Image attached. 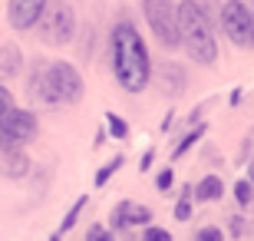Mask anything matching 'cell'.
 <instances>
[{
	"label": "cell",
	"instance_id": "6da1fadb",
	"mask_svg": "<svg viewBox=\"0 0 254 241\" xmlns=\"http://www.w3.org/2000/svg\"><path fill=\"white\" fill-rule=\"evenodd\" d=\"M109 56H113V76L126 93H142L152 80V60L142 33L132 20H119L109 37Z\"/></svg>",
	"mask_w": 254,
	"mask_h": 241
},
{
	"label": "cell",
	"instance_id": "7a4b0ae2",
	"mask_svg": "<svg viewBox=\"0 0 254 241\" xmlns=\"http://www.w3.org/2000/svg\"><path fill=\"white\" fill-rule=\"evenodd\" d=\"M175 23H179V47H185L189 60L201 66H211L218 60V43L211 33V23L205 17V7L198 0L175 3Z\"/></svg>",
	"mask_w": 254,
	"mask_h": 241
},
{
	"label": "cell",
	"instance_id": "3957f363",
	"mask_svg": "<svg viewBox=\"0 0 254 241\" xmlns=\"http://www.w3.org/2000/svg\"><path fill=\"white\" fill-rule=\"evenodd\" d=\"M37 37L47 43V47H66V43H73L76 37V10L73 3H66V0H50L47 10H43V17L37 20Z\"/></svg>",
	"mask_w": 254,
	"mask_h": 241
},
{
	"label": "cell",
	"instance_id": "277c9868",
	"mask_svg": "<svg viewBox=\"0 0 254 241\" xmlns=\"http://www.w3.org/2000/svg\"><path fill=\"white\" fill-rule=\"evenodd\" d=\"M37 132H40L37 112L13 106V109H10L7 116L0 119V152H10V149H23L27 142L37 139Z\"/></svg>",
	"mask_w": 254,
	"mask_h": 241
},
{
	"label": "cell",
	"instance_id": "5b68a950",
	"mask_svg": "<svg viewBox=\"0 0 254 241\" xmlns=\"http://www.w3.org/2000/svg\"><path fill=\"white\" fill-rule=\"evenodd\" d=\"M145 23L165 50L179 47V23H175V0H142Z\"/></svg>",
	"mask_w": 254,
	"mask_h": 241
},
{
	"label": "cell",
	"instance_id": "8992f818",
	"mask_svg": "<svg viewBox=\"0 0 254 241\" xmlns=\"http://www.w3.org/2000/svg\"><path fill=\"white\" fill-rule=\"evenodd\" d=\"M221 27H225L228 40L241 50H254V17L245 0H225L221 7Z\"/></svg>",
	"mask_w": 254,
	"mask_h": 241
},
{
	"label": "cell",
	"instance_id": "52a82bcc",
	"mask_svg": "<svg viewBox=\"0 0 254 241\" xmlns=\"http://www.w3.org/2000/svg\"><path fill=\"white\" fill-rule=\"evenodd\" d=\"M47 80L53 86V93H57L60 106H76V102L83 99V76L76 70L73 63H66V60H57V63H47Z\"/></svg>",
	"mask_w": 254,
	"mask_h": 241
},
{
	"label": "cell",
	"instance_id": "ba28073f",
	"mask_svg": "<svg viewBox=\"0 0 254 241\" xmlns=\"http://www.w3.org/2000/svg\"><path fill=\"white\" fill-rule=\"evenodd\" d=\"M50 0H10L7 3V23L17 33H27V30L37 27V20L43 17Z\"/></svg>",
	"mask_w": 254,
	"mask_h": 241
},
{
	"label": "cell",
	"instance_id": "9c48e42d",
	"mask_svg": "<svg viewBox=\"0 0 254 241\" xmlns=\"http://www.w3.org/2000/svg\"><path fill=\"white\" fill-rule=\"evenodd\" d=\"M27 96L37 106H60L57 93H53V86L47 80V60H33L30 66V76H27Z\"/></svg>",
	"mask_w": 254,
	"mask_h": 241
},
{
	"label": "cell",
	"instance_id": "30bf717a",
	"mask_svg": "<svg viewBox=\"0 0 254 241\" xmlns=\"http://www.w3.org/2000/svg\"><path fill=\"white\" fill-rule=\"evenodd\" d=\"M30 156L23 149H10V152H0V178H10V182H20V178L30 175Z\"/></svg>",
	"mask_w": 254,
	"mask_h": 241
},
{
	"label": "cell",
	"instance_id": "8fae6325",
	"mask_svg": "<svg viewBox=\"0 0 254 241\" xmlns=\"http://www.w3.org/2000/svg\"><path fill=\"white\" fill-rule=\"evenodd\" d=\"M149 222H152V212L145 205L119 202L113 208V228H129V225H145V228H149Z\"/></svg>",
	"mask_w": 254,
	"mask_h": 241
},
{
	"label": "cell",
	"instance_id": "7c38bea8",
	"mask_svg": "<svg viewBox=\"0 0 254 241\" xmlns=\"http://www.w3.org/2000/svg\"><path fill=\"white\" fill-rule=\"evenodd\" d=\"M23 70V53L17 43H0V80H13Z\"/></svg>",
	"mask_w": 254,
	"mask_h": 241
},
{
	"label": "cell",
	"instance_id": "4fadbf2b",
	"mask_svg": "<svg viewBox=\"0 0 254 241\" xmlns=\"http://www.w3.org/2000/svg\"><path fill=\"white\" fill-rule=\"evenodd\" d=\"M155 76H159L162 89L169 96H179L182 89H185V70H182L179 63H162L159 70H155Z\"/></svg>",
	"mask_w": 254,
	"mask_h": 241
},
{
	"label": "cell",
	"instance_id": "5bb4252c",
	"mask_svg": "<svg viewBox=\"0 0 254 241\" xmlns=\"http://www.w3.org/2000/svg\"><path fill=\"white\" fill-rule=\"evenodd\" d=\"M191 195H195V202H218L225 195V182H221V175H205L191 188Z\"/></svg>",
	"mask_w": 254,
	"mask_h": 241
},
{
	"label": "cell",
	"instance_id": "9a60e30c",
	"mask_svg": "<svg viewBox=\"0 0 254 241\" xmlns=\"http://www.w3.org/2000/svg\"><path fill=\"white\" fill-rule=\"evenodd\" d=\"M86 202H89V195H79L73 205H69V212H66V218H63V225H60V235H66V232H73V225L79 222V212L86 208Z\"/></svg>",
	"mask_w": 254,
	"mask_h": 241
},
{
	"label": "cell",
	"instance_id": "2e32d148",
	"mask_svg": "<svg viewBox=\"0 0 254 241\" xmlns=\"http://www.w3.org/2000/svg\"><path fill=\"white\" fill-rule=\"evenodd\" d=\"M201 136H205V126L198 122L195 129H191V132H185V136H182V142H179V146H175V159H182V156H185V152H189V149L195 146V142L201 139Z\"/></svg>",
	"mask_w": 254,
	"mask_h": 241
},
{
	"label": "cell",
	"instance_id": "e0dca14e",
	"mask_svg": "<svg viewBox=\"0 0 254 241\" xmlns=\"http://www.w3.org/2000/svg\"><path fill=\"white\" fill-rule=\"evenodd\" d=\"M119 168H123V156H116V159H109V162H106V165L99 168V172H96V188H103L106 182H109V178H113L116 172H119Z\"/></svg>",
	"mask_w": 254,
	"mask_h": 241
},
{
	"label": "cell",
	"instance_id": "ac0fdd59",
	"mask_svg": "<svg viewBox=\"0 0 254 241\" xmlns=\"http://www.w3.org/2000/svg\"><path fill=\"white\" fill-rule=\"evenodd\" d=\"M106 132H109L113 139H126V136H129V126H126V119H119L116 112H106Z\"/></svg>",
	"mask_w": 254,
	"mask_h": 241
},
{
	"label": "cell",
	"instance_id": "d6986e66",
	"mask_svg": "<svg viewBox=\"0 0 254 241\" xmlns=\"http://www.w3.org/2000/svg\"><path fill=\"white\" fill-rule=\"evenodd\" d=\"M175 218H179V222H189V218H191V188L182 192L179 205H175Z\"/></svg>",
	"mask_w": 254,
	"mask_h": 241
},
{
	"label": "cell",
	"instance_id": "ffe728a7",
	"mask_svg": "<svg viewBox=\"0 0 254 241\" xmlns=\"http://www.w3.org/2000/svg\"><path fill=\"white\" fill-rule=\"evenodd\" d=\"M86 241H113V232H109V228H103V225H89Z\"/></svg>",
	"mask_w": 254,
	"mask_h": 241
},
{
	"label": "cell",
	"instance_id": "44dd1931",
	"mask_svg": "<svg viewBox=\"0 0 254 241\" xmlns=\"http://www.w3.org/2000/svg\"><path fill=\"white\" fill-rule=\"evenodd\" d=\"M13 106H17V102H13V93H10L7 86L0 83V119H3V116H7V112L13 109Z\"/></svg>",
	"mask_w": 254,
	"mask_h": 241
},
{
	"label": "cell",
	"instance_id": "7402d4cb",
	"mask_svg": "<svg viewBox=\"0 0 254 241\" xmlns=\"http://www.w3.org/2000/svg\"><path fill=\"white\" fill-rule=\"evenodd\" d=\"M142 241H172V235L165 232V228H155V225H149V228L142 232Z\"/></svg>",
	"mask_w": 254,
	"mask_h": 241
},
{
	"label": "cell",
	"instance_id": "603a6c76",
	"mask_svg": "<svg viewBox=\"0 0 254 241\" xmlns=\"http://www.w3.org/2000/svg\"><path fill=\"white\" fill-rule=\"evenodd\" d=\"M172 185H175V172H172V168H162L159 178H155V188H159V192H169Z\"/></svg>",
	"mask_w": 254,
	"mask_h": 241
},
{
	"label": "cell",
	"instance_id": "cb8c5ba5",
	"mask_svg": "<svg viewBox=\"0 0 254 241\" xmlns=\"http://www.w3.org/2000/svg\"><path fill=\"white\" fill-rule=\"evenodd\" d=\"M235 198H238V205H248V202H251V182H245V178H241V182L235 185Z\"/></svg>",
	"mask_w": 254,
	"mask_h": 241
},
{
	"label": "cell",
	"instance_id": "d4e9b609",
	"mask_svg": "<svg viewBox=\"0 0 254 241\" xmlns=\"http://www.w3.org/2000/svg\"><path fill=\"white\" fill-rule=\"evenodd\" d=\"M195 241H225V235H221V228H201Z\"/></svg>",
	"mask_w": 254,
	"mask_h": 241
},
{
	"label": "cell",
	"instance_id": "484cf974",
	"mask_svg": "<svg viewBox=\"0 0 254 241\" xmlns=\"http://www.w3.org/2000/svg\"><path fill=\"white\" fill-rule=\"evenodd\" d=\"M241 162H254V129L245 139V146H241Z\"/></svg>",
	"mask_w": 254,
	"mask_h": 241
},
{
	"label": "cell",
	"instance_id": "4316f807",
	"mask_svg": "<svg viewBox=\"0 0 254 241\" xmlns=\"http://www.w3.org/2000/svg\"><path fill=\"white\" fill-rule=\"evenodd\" d=\"M152 162H155V149H149V152H145V156H142V162H139V168L142 172H145V168L152 165Z\"/></svg>",
	"mask_w": 254,
	"mask_h": 241
},
{
	"label": "cell",
	"instance_id": "83f0119b",
	"mask_svg": "<svg viewBox=\"0 0 254 241\" xmlns=\"http://www.w3.org/2000/svg\"><path fill=\"white\" fill-rule=\"evenodd\" d=\"M231 232L241 235V232H245V222H241V218H235V222H231Z\"/></svg>",
	"mask_w": 254,
	"mask_h": 241
},
{
	"label": "cell",
	"instance_id": "f1b7e54d",
	"mask_svg": "<svg viewBox=\"0 0 254 241\" xmlns=\"http://www.w3.org/2000/svg\"><path fill=\"white\" fill-rule=\"evenodd\" d=\"M50 241H63V235H60V232H53V235H50Z\"/></svg>",
	"mask_w": 254,
	"mask_h": 241
},
{
	"label": "cell",
	"instance_id": "f546056e",
	"mask_svg": "<svg viewBox=\"0 0 254 241\" xmlns=\"http://www.w3.org/2000/svg\"><path fill=\"white\" fill-rule=\"evenodd\" d=\"M248 10H251V17H254V0H251V7H248Z\"/></svg>",
	"mask_w": 254,
	"mask_h": 241
},
{
	"label": "cell",
	"instance_id": "4dcf8cb0",
	"mask_svg": "<svg viewBox=\"0 0 254 241\" xmlns=\"http://www.w3.org/2000/svg\"><path fill=\"white\" fill-rule=\"evenodd\" d=\"M251 175H254V165H251Z\"/></svg>",
	"mask_w": 254,
	"mask_h": 241
}]
</instances>
